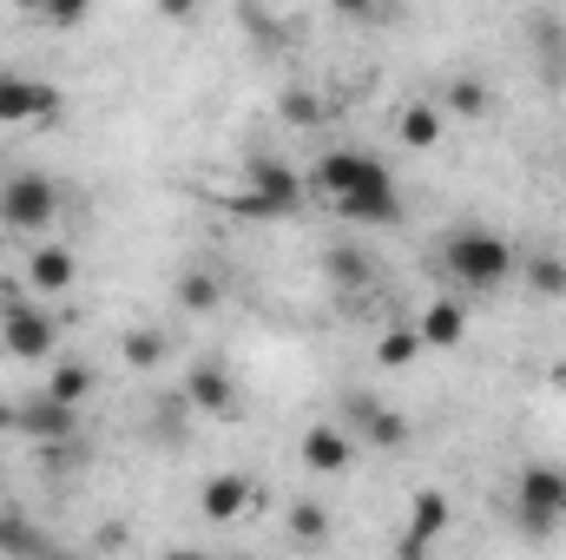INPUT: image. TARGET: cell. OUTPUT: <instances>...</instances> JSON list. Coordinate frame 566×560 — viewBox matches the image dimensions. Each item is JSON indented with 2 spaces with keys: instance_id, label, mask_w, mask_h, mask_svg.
<instances>
[{
  "instance_id": "obj_15",
  "label": "cell",
  "mask_w": 566,
  "mask_h": 560,
  "mask_svg": "<svg viewBox=\"0 0 566 560\" xmlns=\"http://www.w3.org/2000/svg\"><path fill=\"white\" fill-rule=\"evenodd\" d=\"M448 133V113L434 106V100H409L402 113H396V139L409 145V152H428V145H441Z\"/></svg>"
},
{
  "instance_id": "obj_24",
  "label": "cell",
  "mask_w": 566,
  "mask_h": 560,
  "mask_svg": "<svg viewBox=\"0 0 566 560\" xmlns=\"http://www.w3.org/2000/svg\"><path fill=\"white\" fill-rule=\"evenodd\" d=\"M521 271H527V283H534L541 297H566V258L560 251H541V258H527Z\"/></svg>"
},
{
  "instance_id": "obj_25",
  "label": "cell",
  "mask_w": 566,
  "mask_h": 560,
  "mask_svg": "<svg viewBox=\"0 0 566 560\" xmlns=\"http://www.w3.org/2000/svg\"><path fill=\"white\" fill-rule=\"evenodd\" d=\"M290 535H296L303 548H316V541L329 535V508H323V501H296V508H290Z\"/></svg>"
},
{
  "instance_id": "obj_3",
  "label": "cell",
  "mask_w": 566,
  "mask_h": 560,
  "mask_svg": "<svg viewBox=\"0 0 566 560\" xmlns=\"http://www.w3.org/2000/svg\"><path fill=\"white\" fill-rule=\"evenodd\" d=\"M514 521L547 541L554 528H566V468L560 462H527L521 481H514Z\"/></svg>"
},
{
  "instance_id": "obj_4",
  "label": "cell",
  "mask_w": 566,
  "mask_h": 560,
  "mask_svg": "<svg viewBox=\"0 0 566 560\" xmlns=\"http://www.w3.org/2000/svg\"><path fill=\"white\" fill-rule=\"evenodd\" d=\"M53 211H60V185L46 172H13L0 185V225L7 231H40V225H53Z\"/></svg>"
},
{
  "instance_id": "obj_9",
  "label": "cell",
  "mask_w": 566,
  "mask_h": 560,
  "mask_svg": "<svg viewBox=\"0 0 566 560\" xmlns=\"http://www.w3.org/2000/svg\"><path fill=\"white\" fill-rule=\"evenodd\" d=\"M296 455H303L310 475H349V462H356V435H349V422H310L303 442H296Z\"/></svg>"
},
{
  "instance_id": "obj_22",
  "label": "cell",
  "mask_w": 566,
  "mask_h": 560,
  "mask_svg": "<svg viewBox=\"0 0 566 560\" xmlns=\"http://www.w3.org/2000/svg\"><path fill=\"white\" fill-rule=\"evenodd\" d=\"M416 356H422L416 323H396V330H382V336H376V363H382V370H409Z\"/></svg>"
},
{
  "instance_id": "obj_6",
  "label": "cell",
  "mask_w": 566,
  "mask_h": 560,
  "mask_svg": "<svg viewBox=\"0 0 566 560\" xmlns=\"http://www.w3.org/2000/svg\"><path fill=\"white\" fill-rule=\"evenodd\" d=\"M376 178H389V165L376 158V152H363V145H343V152H329L323 165H316V185L343 205V198H356L363 185H376Z\"/></svg>"
},
{
  "instance_id": "obj_1",
  "label": "cell",
  "mask_w": 566,
  "mask_h": 560,
  "mask_svg": "<svg viewBox=\"0 0 566 560\" xmlns=\"http://www.w3.org/2000/svg\"><path fill=\"white\" fill-rule=\"evenodd\" d=\"M434 265L461 283V290H501V283L521 271L514 245H507L501 231H481V225L448 231V238H441V251H434Z\"/></svg>"
},
{
  "instance_id": "obj_11",
  "label": "cell",
  "mask_w": 566,
  "mask_h": 560,
  "mask_svg": "<svg viewBox=\"0 0 566 560\" xmlns=\"http://www.w3.org/2000/svg\"><path fill=\"white\" fill-rule=\"evenodd\" d=\"M349 225H402V191H396V178H376V185H363L356 198H343L336 205Z\"/></svg>"
},
{
  "instance_id": "obj_20",
  "label": "cell",
  "mask_w": 566,
  "mask_h": 560,
  "mask_svg": "<svg viewBox=\"0 0 566 560\" xmlns=\"http://www.w3.org/2000/svg\"><path fill=\"white\" fill-rule=\"evenodd\" d=\"M323 271H329V283H343V290H363V283L376 278L369 251H356V245H329L323 251Z\"/></svg>"
},
{
  "instance_id": "obj_10",
  "label": "cell",
  "mask_w": 566,
  "mask_h": 560,
  "mask_svg": "<svg viewBox=\"0 0 566 560\" xmlns=\"http://www.w3.org/2000/svg\"><path fill=\"white\" fill-rule=\"evenodd\" d=\"M448 521H454L448 495H441V488H422V495L409 501V541H402V554H428V548L448 535Z\"/></svg>"
},
{
  "instance_id": "obj_5",
  "label": "cell",
  "mask_w": 566,
  "mask_h": 560,
  "mask_svg": "<svg viewBox=\"0 0 566 560\" xmlns=\"http://www.w3.org/2000/svg\"><path fill=\"white\" fill-rule=\"evenodd\" d=\"M66 93L40 73H0V126H46L60 120Z\"/></svg>"
},
{
  "instance_id": "obj_17",
  "label": "cell",
  "mask_w": 566,
  "mask_h": 560,
  "mask_svg": "<svg viewBox=\"0 0 566 560\" xmlns=\"http://www.w3.org/2000/svg\"><path fill=\"white\" fill-rule=\"evenodd\" d=\"M27 278H33V290H73V278H80L73 245H40V251L27 258Z\"/></svg>"
},
{
  "instance_id": "obj_27",
  "label": "cell",
  "mask_w": 566,
  "mask_h": 560,
  "mask_svg": "<svg viewBox=\"0 0 566 560\" xmlns=\"http://www.w3.org/2000/svg\"><path fill=\"white\" fill-rule=\"evenodd\" d=\"M171 560H191V554H171Z\"/></svg>"
},
{
  "instance_id": "obj_19",
  "label": "cell",
  "mask_w": 566,
  "mask_h": 560,
  "mask_svg": "<svg viewBox=\"0 0 566 560\" xmlns=\"http://www.w3.org/2000/svg\"><path fill=\"white\" fill-rule=\"evenodd\" d=\"M349 416H363L356 428H363V435H369L376 448H402V442H409V422L389 416V409H376L369 396H356V403H349Z\"/></svg>"
},
{
  "instance_id": "obj_18",
  "label": "cell",
  "mask_w": 566,
  "mask_h": 560,
  "mask_svg": "<svg viewBox=\"0 0 566 560\" xmlns=\"http://www.w3.org/2000/svg\"><path fill=\"white\" fill-rule=\"evenodd\" d=\"M171 297H178V310H191V317H205V310H218V297H224V283L211 278L205 265H185L178 283H171Z\"/></svg>"
},
{
  "instance_id": "obj_8",
  "label": "cell",
  "mask_w": 566,
  "mask_h": 560,
  "mask_svg": "<svg viewBox=\"0 0 566 560\" xmlns=\"http://www.w3.org/2000/svg\"><path fill=\"white\" fill-rule=\"evenodd\" d=\"M238 383H231V370L218 363V356H198L191 370H185V409H205V416H238Z\"/></svg>"
},
{
  "instance_id": "obj_26",
  "label": "cell",
  "mask_w": 566,
  "mask_h": 560,
  "mask_svg": "<svg viewBox=\"0 0 566 560\" xmlns=\"http://www.w3.org/2000/svg\"><path fill=\"white\" fill-rule=\"evenodd\" d=\"M283 120H290V126H323V100H316V93H310V86H283Z\"/></svg>"
},
{
  "instance_id": "obj_2",
  "label": "cell",
  "mask_w": 566,
  "mask_h": 560,
  "mask_svg": "<svg viewBox=\"0 0 566 560\" xmlns=\"http://www.w3.org/2000/svg\"><path fill=\"white\" fill-rule=\"evenodd\" d=\"M224 211H238V218H296L303 211V178L271 152H251V185L231 191Z\"/></svg>"
},
{
  "instance_id": "obj_12",
  "label": "cell",
  "mask_w": 566,
  "mask_h": 560,
  "mask_svg": "<svg viewBox=\"0 0 566 560\" xmlns=\"http://www.w3.org/2000/svg\"><path fill=\"white\" fill-rule=\"evenodd\" d=\"M13 428H20V435H33V442H66V435L80 428V409H60L53 396H33V403H20V409H13Z\"/></svg>"
},
{
  "instance_id": "obj_13",
  "label": "cell",
  "mask_w": 566,
  "mask_h": 560,
  "mask_svg": "<svg viewBox=\"0 0 566 560\" xmlns=\"http://www.w3.org/2000/svg\"><path fill=\"white\" fill-rule=\"evenodd\" d=\"M198 508H205V521H238L244 508H251V475H205V495H198Z\"/></svg>"
},
{
  "instance_id": "obj_7",
  "label": "cell",
  "mask_w": 566,
  "mask_h": 560,
  "mask_svg": "<svg viewBox=\"0 0 566 560\" xmlns=\"http://www.w3.org/2000/svg\"><path fill=\"white\" fill-rule=\"evenodd\" d=\"M0 343H7L20 363H46L53 343H60V323H53L46 310H33V303H13V310L0 317Z\"/></svg>"
},
{
  "instance_id": "obj_14",
  "label": "cell",
  "mask_w": 566,
  "mask_h": 560,
  "mask_svg": "<svg viewBox=\"0 0 566 560\" xmlns=\"http://www.w3.org/2000/svg\"><path fill=\"white\" fill-rule=\"evenodd\" d=\"M416 336H422V350H454L468 336V310L454 297H434L422 317H416Z\"/></svg>"
},
{
  "instance_id": "obj_21",
  "label": "cell",
  "mask_w": 566,
  "mask_h": 560,
  "mask_svg": "<svg viewBox=\"0 0 566 560\" xmlns=\"http://www.w3.org/2000/svg\"><path fill=\"white\" fill-rule=\"evenodd\" d=\"M46 396H53L60 409H80V403L93 396V363H80V356H73V363H60V370H53V383H46Z\"/></svg>"
},
{
  "instance_id": "obj_23",
  "label": "cell",
  "mask_w": 566,
  "mask_h": 560,
  "mask_svg": "<svg viewBox=\"0 0 566 560\" xmlns=\"http://www.w3.org/2000/svg\"><path fill=\"white\" fill-rule=\"evenodd\" d=\"M119 356H126V370H158L165 363V336L158 330H126L119 336Z\"/></svg>"
},
{
  "instance_id": "obj_16",
  "label": "cell",
  "mask_w": 566,
  "mask_h": 560,
  "mask_svg": "<svg viewBox=\"0 0 566 560\" xmlns=\"http://www.w3.org/2000/svg\"><path fill=\"white\" fill-rule=\"evenodd\" d=\"M448 120H488L494 113V93H488V80H474V73H461V80H448L441 86V100H434Z\"/></svg>"
}]
</instances>
